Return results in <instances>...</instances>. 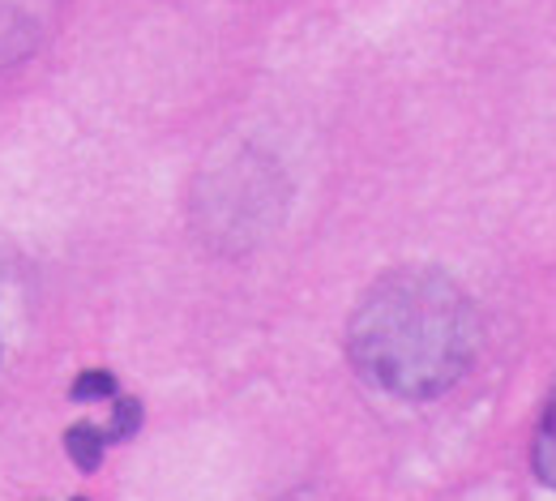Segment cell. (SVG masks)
<instances>
[{
    "instance_id": "cell-4",
    "label": "cell",
    "mask_w": 556,
    "mask_h": 501,
    "mask_svg": "<svg viewBox=\"0 0 556 501\" xmlns=\"http://www.w3.org/2000/svg\"><path fill=\"white\" fill-rule=\"evenodd\" d=\"M531 467L540 476V485L556 489V386L540 412V425H535V437H531Z\"/></svg>"
},
{
    "instance_id": "cell-8",
    "label": "cell",
    "mask_w": 556,
    "mask_h": 501,
    "mask_svg": "<svg viewBox=\"0 0 556 501\" xmlns=\"http://www.w3.org/2000/svg\"><path fill=\"white\" fill-rule=\"evenodd\" d=\"M73 501H86V498H73Z\"/></svg>"
},
{
    "instance_id": "cell-6",
    "label": "cell",
    "mask_w": 556,
    "mask_h": 501,
    "mask_svg": "<svg viewBox=\"0 0 556 501\" xmlns=\"http://www.w3.org/2000/svg\"><path fill=\"white\" fill-rule=\"evenodd\" d=\"M70 394L77 399V403L116 399V394H121V381H116V373H108V368H86V373H77V377H73Z\"/></svg>"
},
{
    "instance_id": "cell-2",
    "label": "cell",
    "mask_w": 556,
    "mask_h": 501,
    "mask_svg": "<svg viewBox=\"0 0 556 501\" xmlns=\"http://www.w3.org/2000/svg\"><path fill=\"white\" fill-rule=\"evenodd\" d=\"M282 206H287L282 172L257 146L227 150L214 167H206L193 198L198 231L218 253H240L257 245L278 223Z\"/></svg>"
},
{
    "instance_id": "cell-7",
    "label": "cell",
    "mask_w": 556,
    "mask_h": 501,
    "mask_svg": "<svg viewBox=\"0 0 556 501\" xmlns=\"http://www.w3.org/2000/svg\"><path fill=\"white\" fill-rule=\"evenodd\" d=\"M112 403H116V408H112V425H108V433H112V441H129V437L141 429V403L138 399H129V394H116Z\"/></svg>"
},
{
    "instance_id": "cell-1",
    "label": "cell",
    "mask_w": 556,
    "mask_h": 501,
    "mask_svg": "<svg viewBox=\"0 0 556 501\" xmlns=\"http://www.w3.org/2000/svg\"><path fill=\"white\" fill-rule=\"evenodd\" d=\"M348 356L372 390L428 403L471 373L480 313L445 271L403 266L359 296L348 322Z\"/></svg>"
},
{
    "instance_id": "cell-3",
    "label": "cell",
    "mask_w": 556,
    "mask_h": 501,
    "mask_svg": "<svg viewBox=\"0 0 556 501\" xmlns=\"http://www.w3.org/2000/svg\"><path fill=\"white\" fill-rule=\"evenodd\" d=\"M35 43H39V26L22 9L0 4V70L22 65L35 52Z\"/></svg>"
},
{
    "instance_id": "cell-5",
    "label": "cell",
    "mask_w": 556,
    "mask_h": 501,
    "mask_svg": "<svg viewBox=\"0 0 556 501\" xmlns=\"http://www.w3.org/2000/svg\"><path fill=\"white\" fill-rule=\"evenodd\" d=\"M108 446H112V433L90 425V421H81V425H73V429L65 433V450H70L73 467H81V472H94V467L103 463Z\"/></svg>"
}]
</instances>
